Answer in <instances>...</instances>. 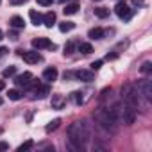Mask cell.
<instances>
[{"label":"cell","instance_id":"9c48e42d","mask_svg":"<svg viewBox=\"0 0 152 152\" xmlns=\"http://www.w3.org/2000/svg\"><path fill=\"white\" fill-rule=\"evenodd\" d=\"M29 16H31V22H32V23H34L36 27L43 23V16H41V15H39V13H38L36 9H32V11L29 13Z\"/></svg>","mask_w":152,"mask_h":152},{"label":"cell","instance_id":"2e32d148","mask_svg":"<svg viewBox=\"0 0 152 152\" xmlns=\"http://www.w3.org/2000/svg\"><path fill=\"white\" fill-rule=\"evenodd\" d=\"M63 104H64V99H63L61 95H54V97H52V107L61 109V107H63Z\"/></svg>","mask_w":152,"mask_h":152},{"label":"cell","instance_id":"d4e9b609","mask_svg":"<svg viewBox=\"0 0 152 152\" xmlns=\"http://www.w3.org/2000/svg\"><path fill=\"white\" fill-rule=\"evenodd\" d=\"M73 47H75V41H68V45L64 47V54H70V52H73Z\"/></svg>","mask_w":152,"mask_h":152},{"label":"cell","instance_id":"6da1fadb","mask_svg":"<svg viewBox=\"0 0 152 152\" xmlns=\"http://www.w3.org/2000/svg\"><path fill=\"white\" fill-rule=\"evenodd\" d=\"M86 138H88V132L84 131V124L75 122L68 127V141L73 150H83Z\"/></svg>","mask_w":152,"mask_h":152},{"label":"cell","instance_id":"d6a6232c","mask_svg":"<svg viewBox=\"0 0 152 152\" xmlns=\"http://www.w3.org/2000/svg\"><path fill=\"white\" fill-rule=\"evenodd\" d=\"M0 39H4V32L2 31H0Z\"/></svg>","mask_w":152,"mask_h":152},{"label":"cell","instance_id":"836d02e7","mask_svg":"<svg viewBox=\"0 0 152 152\" xmlns=\"http://www.w3.org/2000/svg\"><path fill=\"white\" fill-rule=\"evenodd\" d=\"M59 2H63V4H64V2H68V0H59Z\"/></svg>","mask_w":152,"mask_h":152},{"label":"cell","instance_id":"603a6c76","mask_svg":"<svg viewBox=\"0 0 152 152\" xmlns=\"http://www.w3.org/2000/svg\"><path fill=\"white\" fill-rule=\"evenodd\" d=\"M32 145H34V143H32V141L29 140V141H25V143H22V145L18 147V152H23V150H27V148H31Z\"/></svg>","mask_w":152,"mask_h":152},{"label":"cell","instance_id":"ffe728a7","mask_svg":"<svg viewBox=\"0 0 152 152\" xmlns=\"http://www.w3.org/2000/svg\"><path fill=\"white\" fill-rule=\"evenodd\" d=\"M7 95H9V99H11V100H20V99H22V93H20L18 90H9V93H7Z\"/></svg>","mask_w":152,"mask_h":152},{"label":"cell","instance_id":"277c9868","mask_svg":"<svg viewBox=\"0 0 152 152\" xmlns=\"http://www.w3.org/2000/svg\"><path fill=\"white\" fill-rule=\"evenodd\" d=\"M18 54H20V57L25 61V63H29V64H36V63H39L43 57H41V54H38L36 50H18Z\"/></svg>","mask_w":152,"mask_h":152},{"label":"cell","instance_id":"30bf717a","mask_svg":"<svg viewBox=\"0 0 152 152\" xmlns=\"http://www.w3.org/2000/svg\"><path fill=\"white\" fill-rule=\"evenodd\" d=\"M43 23H45V25L50 29V27L56 23V13H54V11H48V13L43 16Z\"/></svg>","mask_w":152,"mask_h":152},{"label":"cell","instance_id":"ba28073f","mask_svg":"<svg viewBox=\"0 0 152 152\" xmlns=\"http://www.w3.org/2000/svg\"><path fill=\"white\" fill-rule=\"evenodd\" d=\"M43 79L45 81H48V83H54L56 79H57V70L52 66V68H47L45 72H43Z\"/></svg>","mask_w":152,"mask_h":152},{"label":"cell","instance_id":"4316f807","mask_svg":"<svg viewBox=\"0 0 152 152\" xmlns=\"http://www.w3.org/2000/svg\"><path fill=\"white\" fill-rule=\"evenodd\" d=\"M100 66H102V61H93L91 63V70H99Z\"/></svg>","mask_w":152,"mask_h":152},{"label":"cell","instance_id":"f546056e","mask_svg":"<svg viewBox=\"0 0 152 152\" xmlns=\"http://www.w3.org/2000/svg\"><path fill=\"white\" fill-rule=\"evenodd\" d=\"M6 54H7V48L6 47H0V57H4Z\"/></svg>","mask_w":152,"mask_h":152},{"label":"cell","instance_id":"e575fe53","mask_svg":"<svg viewBox=\"0 0 152 152\" xmlns=\"http://www.w3.org/2000/svg\"><path fill=\"white\" fill-rule=\"evenodd\" d=\"M0 106H2V99H0Z\"/></svg>","mask_w":152,"mask_h":152},{"label":"cell","instance_id":"4dcf8cb0","mask_svg":"<svg viewBox=\"0 0 152 152\" xmlns=\"http://www.w3.org/2000/svg\"><path fill=\"white\" fill-rule=\"evenodd\" d=\"M9 148V145L7 143H4V141H0V150H7Z\"/></svg>","mask_w":152,"mask_h":152},{"label":"cell","instance_id":"5bb4252c","mask_svg":"<svg viewBox=\"0 0 152 152\" xmlns=\"http://www.w3.org/2000/svg\"><path fill=\"white\" fill-rule=\"evenodd\" d=\"M34 93H36V97H39V99H45V97L50 93V86H47V84H45V86H39V88H38Z\"/></svg>","mask_w":152,"mask_h":152},{"label":"cell","instance_id":"8992f818","mask_svg":"<svg viewBox=\"0 0 152 152\" xmlns=\"http://www.w3.org/2000/svg\"><path fill=\"white\" fill-rule=\"evenodd\" d=\"M75 77L84 83H91L95 79V73H93V70H79V72H75Z\"/></svg>","mask_w":152,"mask_h":152},{"label":"cell","instance_id":"7a4b0ae2","mask_svg":"<svg viewBox=\"0 0 152 152\" xmlns=\"http://www.w3.org/2000/svg\"><path fill=\"white\" fill-rule=\"evenodd\" d=\"M95 120H97V122L100 124V127H104L106 131H115L116 120H115V116L111 115L109 109H99V111L95 113Z\"/></svg>","mask_w":152,"mask_h":152},{"label":"cell","instance_id":"1f68e13d","mask_svg":"<svg viewBox=\"0 0 152 152\" xmlns=\"http://www.w3.org/2000/svg\"><path fill=\"white\" fill-rule=\"evenodd\" d=\"M4 88H6V83H4V81H0V91H2Z\"/></svg>","mask_w":152,"mask_h":152},{"label":"cell","instance_id":"ac0fdd59","mask_svg":"<svg viewBox=\"0 0 152 152\" xmlns=\"http://www.w3.org/2000/svg\"><path fill=\"white\" fill-rule=\"evenodd\" d=\"M59 125H61V118H56V120H52V122L45 127V131H47V132H52V131H56Z\"/></svg>","mask_w":152,"mask_h":152},{"label":"cell","instance_id":"44dd1931","mask_svg":"<svg viewBox=\"0 0 152 152\" xmlns=\"http://www.w3.org/2000/svg\"><path fill=\"white\" fill-rule=\"evenodd\" d=\"M150 70H152V63H150V61H145V63L141 64V68H140L141 73H148Z\"/></svg>","mask_w":152,"mask_h":152},{"label":"cell","instance_id":"83f0119b","mask_svg":"<svg viewBox=\"0 0 152 152\" xmlns=\"http://www.w3.org/2000/svg\"><path fill=\"white\" fill-rule=\"evenodd\" d=\"M52 2H54V0H38V4H39V6H50Z\"/></svg>","mask_w":152,"mask_h":152},{"label":"cell","instance_id":"52a82bcc","mask_svg":"<svg viewBox=\"0 0 152 152\" xmlns=\"http://www.w3.org/2000/svg\"><path fill=\"white\" fill-rule=\"evenodd\" d=\"M34 77H32V73L31 72H23L22 75H18V77L15 79V83H16V86H23V88H27V84L32 81Z\"/></svg>","mask_w":152,"mask_h":152},{"label":"cell","instance_id":"cb8c5ba5","mask_svg":"<svg viewBox=\"0 0 152 152\" xmlns=\"http://www.w3.org/2000/svg\"><path fill=\"white\" fill-rule=\"evenodd\" d=\"M72 99L75 100V104H83V97H81L79 91H73V93H72Z\"/></svg>","mask_w":152,"mask_h":152},{"label":"cell","instance_id":"484cf974","mask_svg":"<svg viewBox=\"0 0 152 152\" xmlns=\"http://www.w3.org/2000/svg\"><path fill=\"white\" fill-rule=\"evenodd\" d=\"M27 0H9V4L11 6H22V4H25Z\"/></svg>","mask_w":152,"mask_h":152},{"label":"cell","instance_id":"9a60e30c","mask_svg":"<svg viewBox=\"0 0 152 152\" xmlns=\"http://www.w3.org/2000/svg\"><path fill=\"white\" fill-rule=\"evenodd\" d=\"M77 11H79V4H66L64 9H63L64 15H75Z\"/></svg>","mask_w":152,"mask_h":152},{"label":"cell","instance_id":"f1b7e54d","mask_svg":"<svg viewBox=\"0 0 152 152\" xmlns=\"http://www.w3.org/2000/svg\"><path fill=\"white\" fill-rule=\"evenodd\" d=\"M116 57H118V54H115V52H113V54H107V56H106V59H107V61H115Z\"/></svg>","mask_w":152,"mask_h":152},{"label":"cell","instance_id":"4fadbf2b","mask_svg":"<svg viewBox=\"0 0 152 152\" xmlns=\"http://www.w3.org/2000/svg\"><path fill=\"white\" fill-rule=\"evenodd\" d=\"M75 29V23L73 22H61L59 23V31L61 32H70V31H73Z\"/></svg>","mask_w":152,"mask_h":152},{"label":"cell","instance_id":"7402d4cb","mask_svg":"<svg viewBox=\"0 0 152 152\" xmlns=\"http://www.w3.org/2000/svg\"><path fill=\"white\" fill-rule=\"evenodd\" d=\"M15 73H16V66H9V68H6V70L2 72L4 77H11V75H15Z\"/></svg>","mask_w":152,"mask_h":152},{"label":"cell","instance_id":"d590c367","mask_svg":"<svg viewBox=\"0 0 152 152\" xmlns=\"http://www.w3.org/2000/svg\"><path fill=\"white\" fill-rule=\"evenodd\" d=\"M0 2H2V0H0Z\"/></svg>","mask_w":152,"mask_h":152},{"label":"cell","instance_id":"7c38bea8","mask_svg":"<svg viewBox=\"0 0 152 152\" xmlns=\"http://www.w3.org/2000/svg\"><path fill=\"white\" fill-rule=\"evenodd\" d=\"M23 25H25V22H23L22 16H13V18H11V27H15V29H23Z\"/></svg>","mask_w":152,"mask_h":152},{"label":"cell","instance_id":"e0dca14e","mask_svg":"<svg viewBox=\"0 0 152 152\" xmlns=\"http://www.w3.org/2000/svg\"><path fill=\"white\" fill-rule=\"evenodd\" d=\"M95 16H99V18H107V16H109V9H107V7H95Z\"/></svg>","mask_w":152,"mask_h":152},{"label":"cell","instance_id":"3957f363","mask_svg":"<svg viewBox=\"0 0 152 152\" xmlns=\"http://www.w3.org/2000/svg\"><path fill=\"white\" fill-rule=\"evenodd\" d=\"M115 13H116V16H118V18H122V20H125V22H127V20H131V16H132V13H134V11H132L125 2H118V4L115 6Z\"/></svg>","mask_w":152,"mask_h":152},{"label":"cell","instance_id":"8fae6325","mask_svg":"<svg viewBox=\"0 0 152 152\" xmlns=\"http://www.w3.org/2000/svg\"><path fill=\"white\" fill-rule=\"evenodd\" d=\"M88 36H90L91 39H100V38L104 36V31H102L100 27H95V29H90V32H88Z\"/></svg>","mask_w":152,"mask_h":152},{"label":"cell","instance_id":"d6986e66","mask_svg":"<svg viewBox=\"0 0 152 152\" xmlns=\"http://www.w3.org/2000/svg\"><path fill=\"white\" fill-rule=\"evenodd\" d=\"M79 52H83V54H91V52H93V47H91L90 43H81V45H79Z\"/></svg>","mask_w":152,"mask_h":152},{"label":"cell","instance_id":"5b68a950","mask_svg":"<svg viewBox=\"0 0 152 152\" xmlns=\"http://www.w3.org/2000/svg\"><path fill=\"white\" fill-rule=\"evenodd\" d=\"M32 47L38 48V50H41V48H52V50H56V45L48 38H36V39H32Z\"/></svg>","mask_w":152,"mask_h":152}]
</instances>
